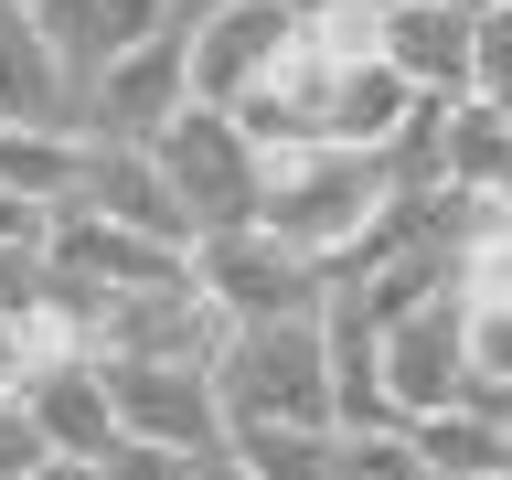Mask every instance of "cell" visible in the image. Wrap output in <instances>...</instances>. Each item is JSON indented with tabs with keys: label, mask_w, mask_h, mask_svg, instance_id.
<instances>
[{
	"label": "cell",
	"mask_w": 512,
	"mask_h": 480,
	"mask_svg": "<svg viewBox=\"0 0 512 480\" xmlns=\"http://www.w3.org/2000/svg\"><path fill=\"white\" fill-rule=\"evenodd\" d=\"M214 395H224V416H235V427H256V416L342 427V416H331V310L235 320V342L214 352Z\"/></svg>",
	"instance_id": "1"
},
{
	"label": "cell",
	"mask_w": 512,
	"mask_h": 480,
	"mask_svg": "<svg viewBox=\"0 0 512 480\" xmlns=\"http://www.w3.org/2000/svg\"><path fill=\"white\" fill-rule=\"evenodd\" d=\"M395 203V171L384 150H342V139H299V150H267V192H256V224H278L299 246H352L363 224Z\"/></svg>",
	"instance_id": "2"
},
{
	"label": "cell",
	"mask_w": 512,
	"mask_h": 480,
	"mask_svg": "<svg viewBox=\"0 0 512 480\" xmlns=\"http://www.w3.org/2000/svg\"><path fill=\"white\" fill-rule=\"evenodd\" d=\"M192 278L224 299V320H299V310H331V256L278 235V224H224L192 246Z\"/></svg>",
	"instance_id": "3"
},
{
	"label": "cell",
	"mask_w": 512,
	"mask_h": 480,
	"mask_svg": "<svg viewBox=\"0 0 512 480\" xmlns=\"http://www.w3.org/2000/svg\"><path fill=\"white\" fill-rule=\"evenodd\" d=\"M150 150H160V171H171V192L192 203V224H203V235H224V224H256V192H267V150H256V128L235 118V107L192 96V107L160 128Z\"/></svg>",
	"instance_id": "4"
},
{
	"label": "cell",
	"mask_w": 512,
	"mask_h": 480,
	"mask_svg": "<svg viewBox=\"0 0 512 480\" xmlns=\"http://www.w3.org/2000/svg\"><path fill=\"white\" fill-rule=\"evenodd\" d=\"M224 342H235V320H224V299L192 267H171L150 288H118L107 320H96V352H118V363H203L214 374Z\"/></svg>",
	"instance_id": "5"
},
{
	"label": "cell",
	"mask_w": 512,
	"mask_h": 480,
	"mask_svg": "<svg viewBox=\"0 0 512 480\" xmlns=\"http://www.w3.org/2000/svg\"><path fill=\"white\" fill-rule=\"evenodd\" d=\"M182 107H192V32L160 22L150 43H128V54L75 96V128H86V139H160Z\"/></svg>",
	"instance_id": "6"
},
{
	"label": "cell",
	"mask_w": 512,
	"mask_h": 480,
	"mask_svg": "<svg viewBox=\"0 0 512 480\" xmlns=\"http://www.w3.org/2000/svg\"><path fill=\"white\" fill-rule=\"evenodd\" d=\"M64 203H86V214H118L139 224V235H160V246H203V224H192V203L171 192V171H160L150 139H86V160H75V192Z\"/></svg>",
	"instance_id": "7"
},
{
	"label": "cell",
	"mask_w": 512,
	"mask_h": 480,
	"mask_svg": "<svg viewBox=\"0 0 512 480\" xmlns=\"http://www.w3.org/2000/svg\"><path fill=\"white\" fill-rule=\"evenodd\" d=\"M288 43H299V0H224L214 22H192V96L235 107L246 86L278 75Z\"/></svg>",
	"instance_id": "8"
},
{
	"label": "cell",
	"mask_w": 512,
	"mask_h": 480,
	"mask_svg": "<svg viewBox=\"0 0 512 480\" xmlns=\"http://www.w3.org/2000/svg\"><path fill=\"white\" fill-rule=\"evenodd\" d=\"M384 384H395V406L427 416V406H459V384H470V299L448 288L427 310L384 320Z\"/></svg>",
	"instance_id": "9"
},
{
	"label": "cell",
	"mask_w": 512,
	"mask_h": 480,
	"mask_svg": "<svg viewBox=\"0 0 512 480\" xmlns=\"http://www.w3.org/2000/svg\"><path fill=\"white\" fill-rule=\"evenodd\" d=\"M43 256H54L64 278H86V288H150V278H171V267H192L182 246H160V235H139V224H118V214H86V203H54V235H43Z\"/></svg>",
	"instance_id": "10"
},
{
	"label": "cell",
	"mask_w": 512,
	"mask_h": 480,
	"mask_svg": "<svg viewBox=\"0 0 512 480\" xmlns=\"http://www.w3.org/2000/svg\"><path fill=\"white\" fill-rule=\"evenodd\" d=\"M22 395H32V416H43V438H54L64 459H107V448L128 438L118 427V384H107V352H54V363H32Z\"/></svg>",
	"instance_id": "11"
},
{
	"label": "cell",
	"mask_w": 512,
	"mask_h": 480,
	"mask_svg": "<svg viewBox=\"0 0 512 480\" xmlns=\"http://www.w3.org/2000/svg\"><path fill=\"white\" fill-rule=\"evenodd\" d=\"M384 54L406 64L416 96H459V86H480V11H459V0H384Z\"/></svg>",
	"instance_id": "12"
},
{
	"label": "cell",
	"mask_w": 512,
	"mask_h": 480,
	"mask_svg": "<svg viewBox=\"0 0 512 480\" xmlns=\"http://www.w3.org/2000/svg\"><path fill=\"white\" fill-rule=\"evenodd\" d=\"M32 11H43V43H54V64H64V86H75V96H86L128 43H150V32L171 22L160 0H32Z\"/></svg>",
	"instance_id": "13"
},
{
	"label": "cell",
	"mask_w": 512,
	"mask_h": 480,
	"mask_svg": "<svg viewBox=\"0 0 512 480\" xmlns=\"http://www.w3.org/2000/svg\"><path fill=\"white\" fill-rule=\"evenodd\" d=\"M448 182L502 192V203H512V96H491V86L448 96Z\"/></svg>",
	"instance_id": "14"
},
{
	"label": "cell",
	"mask_w": 512,
	"mask_h": 480,
	"mask_svg": "<svg viewBox=\"0 0 512 480\" xmlns=\"http://www.w3.org/2000/svg\"><path fill=\"white\" fill-rule=\"evenodd\" d=\"M406 438H416V459H427V480L512 470V427H502V416H480V406H427V416H406Z\"/></svg>",
	"instance_id": "15"
},
{
	"label": "cell",
	"mask_w": 512,
	"mask_h": 480,
	"mask_svg": "<svg viewBox=\"0 0 512 480\" xmlns=\"http://www.w3.org/2000/svg\"><path fill=\"white\" fill-rule=\"evenodd\" d=\"M75 160H86V128H64V118H0V182L32 192L43 214L75 192Z\"/></svg>",
	"instance_id": "16"
},
{
	"label": "cell",
	"mask_w": 512,
	"mask_h": 480,
	"mask_svg": "<svg viewBox=\"0 0 512 480\" xmlns=\"http://www.w3.org/2000/svg\"><path fill=\"white\" fill-rule=\"evenodd\" d=\"M235 459H246V480H342V427H299V416H256V427H235Z\"/></svg>",
	"instance_id": "17"
},
{
	"label": "cell",
	"mask_w": 512,
	"mask_h": 480,
	"mask_svg": "<svg viewBox=\"0 0 512 480\" xmlns=\"http://www.w3.org/2000/svg\"><path fill=\"white\" fill-rule=\"evenodd\" d=\"M43 459H54V438H43L32 395H22V384H0V480H32Z\"/></svg>",
	"instance_id": "18"
},
{
	"label": "cell",
	"mask_w": 512,
	"mask_h": 480,
	"mask_svg": "<svg viewBox=\"0 0 512 480\" xmlns=\"http://www.w3.org/2000/svg\"><path fill=\"white\" fill-rule=\"evenodd\" d=\"M96 470L107 480H203V459H192V448H160V438H118Z\"/></svg>",
	"instance_id": "19"
},
{
	"label": "cell",
	"mask_w": 512,
	"mask_h": 480,
	"mask_svg": "<svg viewBox=\"0 0 512 480\" xmlns=\"http://www.w3.org/2000/svg\"><path fill=\"white\" fill-rule=\"evenodd\" d=\"M470 374L512 384V299H470Z\"/></svg>",
	"instance_id": "20"
},
{
	"label": "cell",
	"mask_w": 512,
	"mask_h": 480,
	"mask_svg": "<svg viewBox=\"0 0 512 480\" xmlns=\"http://www.w3.org/2000/svg\"><path fill=\"white\" fill-rule=\"evenodd\" d=\"M43 288H54L43 246H0V310H11V320H22V310H43Z\"/></svg>",
	"instance_id": "21"
},
{
	"label": "cell",
	"mask_w": 512,
	"mask_h": 480,
	"mask_svg": "<svg viewBox=\"0 0 512 480\" xmlns=\"http://www.w3.org/2000/svg\"><path fill=\"white\" fill-rule=\"evenodd\" d=\"M480 86L512 96V0H491V11H480Z\"/></svg>",
	"instance_id": "22"
},
{
	"label": "cell",
	"mask_w": 512,
	"mask_h": 480,
	"mask_svg": "<svg viewBox=\"0 0 512 480\" xmlns=\"http://www.w3.org/2000/svg\"><path fill=\"white\" fill-rule=\"evenodd\" d=\"M43 235H54V214H43L32 192H11V182H0V246H43Z\"/></svg>",
	"instance_id": "23"
},
{
	"label": "cell",
	"mask_w": 512,
	"mask_h": 480,
	"mask_svg": "<svg viewBox=\"0 0 512 480\" xmlns=\"http://www.w3.org/2000/svg\"><path fill=\"white\" fill-rule=\"evenodd\" d=\"M32 480H107V470H96V459H64V448H54V459H43Z\"/></svg>",
	"instance_id": "24"
},
{
	"label": "cell",
	"mask_w": 512,
	"mask_h": 480,
	"mask_svg": "<svg viewBox=\"0 0 512 480\" xmlns=\"http://www.w3.org/2000/svg\"><path fill=\"white\" fill-rule=\"evenodd\" d=\"M11 374H22V320L0 310V384H11Z\"/></svg>",
	"instance_id": "25"
},
{
	"label": "cell",
	"mask_w": 512,
	"mask_h": 480,
	"mask_svg": "<svg viewBox=\"0 0 512 480\" xmlns=\"http://www.w3.org/2000/svg\"><path fill=\"white\" fill-rule=\"evenodd\" d=\"M160 11H171V22H182V32H192V22H214L224 0H160Z\"/></svg>",
	"instance_id": "26"
},
{
	"label": "cell",
	"mask_w": 512,
	"mask_h": 480,
	"mask_svg": "<svg viewBox=\"0 0 512 480\" xmlns=\"http://www.w3.org/2000/svg\"><path fill=\"white\" fill-rule=\"evenodd\" d=\"M480 480H512V470H480Z\"/></svg>",
	"instance_id": "27"
},
{
	"label": "cell",
	"mask_w": 512,
	"mask_h": 480,
	"mask_svg": "<svg viewBox=\"0 0 512 480\" xmlns=\"http://www.w3.org/2000/svg\"><path fill=\"white\" fill-rule=\"evenodd\" d=\"M299 11H320V0H299Z\"/></svg>",
	"instance_id": "28"
}]
</instances>
